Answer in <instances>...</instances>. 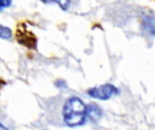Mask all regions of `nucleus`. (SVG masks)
Instances as JSON below:
<instances>
[{
	"mask_svg": "<svg viewBox=\"0 0 155 130\" xmlns=\"http://www.w3.org/2000/svg\"><path fill=\"white\" fill-rule=\"evenodd\" d=\"M88 116V109L77 97H71L64 105L63 117L64 123L69 127L83 125Z\"/></svg>",
	"mask_w": 155,
	"mask_h": 130,
	"instance_id": "f257e3e1",
	"label": "nucleus"
},
{
	"mask_svg": "<svg viewBox=\"0 0 155 130\" xmlns=\"http://www.w3.org/2000/svg\"><path fill=\"white\" fill-rule=\"evenodd\" d=\"M15 39L19 44H22L28 49H36L37 38L33 32L27 29L25 22L18 24L15 32Z\"/></svg>",
	"mask_w": 155,
	"mask_h": 130,
	"instance_id": "f03ea898",
	"label": "nucleus"
},
{
	"mask_svg": "<svg viewBox=\"0 0 155 130\" xmlns=\"http://www.w3.org/2000/svg\"><path fill=\"white\" fill-rule=\"evenodd\" d=\"M118 93H119V90L114 85H112V84L101 85L98 87L92 88L88 90L89 96L97 100H109L112 96L118 94Z\"/></svg>",
	"mask_w": 155,
	"mask_h": 130,
	"instance_id": "7ed1b4c3",
	"label": "nucleus"
},
{
	"mask_svg": "<svg viewBox=\"0 0 155 130\" xmlns=\"http://www.w3.org/2000/svg\"><path fill=\"white\" fill-rule=\"evenodd\" d=\"M142 24L147 31H149L152 34L155 35V17L153 14H143Z\"/></svg>",
	"mask_w": 155,
	"mask_h": 130,
	"instance_id": "20e7f679",
	"label": "nucleus"
},
{
	"mask_svg": "<svg viewBox=\"0 0 155 130\" xmlns=\"http://www.w3.org/2000/svg\"><path fill=\"white\" fill-rule=\"evenodd\" d=\"M88 109V117L91 118L92 119L95 120L97 119L100 118L101 116V110L99 109V107H97L96 105L91 104L87 107Z\"/></svg>",
	"mask_w": 155,
	"mask_h": 130,
	"instance_id": "39448f33",
	"label": "nucleus"
},
{
	"mask_svg": "<svg viewBox=\"0 0 155 130\" xmlns=\"http://www.w3.org/2000/svg\"><path fill=\"white\" fill-rule=\"evenodd\" d=\"M0 28H1L0 29V35H1V37L3 39H9L11 37V34H12L11 30L8 27H5L4 25H1Z\"/></svg>",
	"mask_w": 155,
	"mask_h": 130,
	"instance_id": "423d86ee",
	"label": "nucleus"
},
{
	"mask_svg": "<svg viewBox=\"0 0 155 130\" xmlns=\"http://www.w3.org/2000/svg\"><path fill=\"white\" fill-rule=\"evenodd\" d=\"M10 1H8V2H6V1H4V0H1L0 1V4H1V9H3V8H5V6L6 5H10Z\"/></svg>",
	"mask_w": 155,
	"mask_h": 130,
	"instance_id": "0eeeda50",
	"label": "nucleus"
},
{
	"mask_svg": "<svg viewBox=\"0 0 155 130\" xmlns=\"http://www.w3.org/2000/svg\"><path fill=\"white\" fill-rule=\"evenodd\" d=\"M0 130H8V129H7V128H6L3 124H1V125H0Z\"/></svg>",
	"mask_w": 155,
	"mask_h": 130,
	"instance_id": "6e6552de",
	"label": "nucleus"
}]
</instances>
